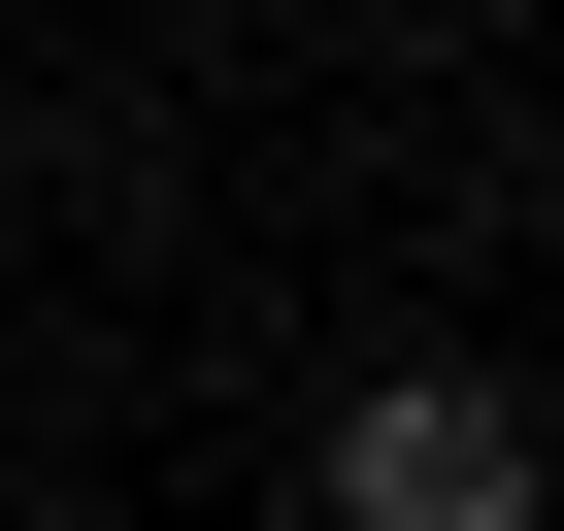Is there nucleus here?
I'll list each match as a JSON object with an SVG mask.
<instances>
[{"instance_id":"1","label":"nucleus","mask_w":564,"mask_h":531,"mask_svg":"<svg viewBox=\"0 0 564 531\" xmlns=\"http://www.w3.org/2000/svg\"><path fill=\"white\" fill-rule=\"evenodd\" d=\"M333 531H531V399L498 366H366L333 399Z\"/></svg>"}]
</instances>
